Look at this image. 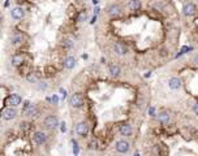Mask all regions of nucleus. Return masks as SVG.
<instances>
[{
	"label": "nucleus",
	"instance_id": "nucleus-18",
	"mask_svg": "<svg viewBox=\"0 0 198 156\" xmlns=\"http://www.w3.org/2000/svg\"><path fill=\"white\" fill-rule=\"evenodd\" d=\"M24 60H25L24 55H15V56L12 57V64L15 65V66H18V65H21L24 63Z\"/></svg>",
	"mask_w": 198,
	"mask_h": 156
},
{
	"label": "nucleus",
	"instance_id": "nucleus-6",
	"mask_svg": "<svg viewBox=\"0 0 198 156\" xmlns=\"http://www.w3.org/2000/svg\"><path fill=\"white\" fill-rule=\"evenodd\" d=\"M183 13L185 16H193L194 13H196V5L193 4V3H186L185 5L183 6Z\"/></svg>",
	"mask_w": 198,
	"mask_h": 156
},
{
	"label": "nucleus",
	"instance_id": "nucleus-30",
	"mask_svg": "<svg viewBox=\"0 0 198 156\" xmlns=\"http://www.w3.org/2000/svg\"><path fill=\"white\" fill-rule=\"evenodd\" d=\"M134 156H140V155H138V154H137V152H136V154H134Z\"/></svg>",
	"mask_w": 198,
	"mask_h": 156
},
{
	"label": "nucleus",
	"instance_id": "nucleus-3",
	"mask_svg": "<svg viewBox=\"0 0 198 156\" xmlns=\"http://www.w3.org/2000/svg\"><path fill=\"white\" fill-rule=\"evenodd\" d=\"M16 116H17V112H16V109L13 107H8V108L3 109V118L7 120V121H11Z\"/></svg>",
	"mask_w": 198,
	"mask_h": 156
},
{
	"label": "nucleus",
	"instance_id": "nucleus-29",
	"mask_svg": "<svg viewBox=\"0 0 198 156\" xmlns=\"http://www.w3.org/2000/svg\"><path fill=\"white\" fill-rule=\"evenodd\" d=\"M93 3H94V4H97V3H98V0H93Z\"/></svg>",
	"mask_w": 198,
	"mask_h": 156
},
{
	"label": "nucleus",
	"instance_id": "nucleus-11",
	"mask_svg": "<svg viewBox=\"0 0 198 156\" xmlns=\"http://www.w3.org/2000/svg\"><path fill=\"white\" fill-rule=\"evenodd\" d=\"M168 86H170L172 90H179L181 87V79L180 78H176V77L171 78L170 82H168Z\"/></svg>",
	"mask_w": 198,
	"mask_h": 156
},
{
	"label": "nucleus",
	"instance_id": "nucleus-13",
	"mask_svg": "<svg viewBox=\"0 0 198 156\" xmlns=\"http://www.w3.org/2000/svg\"><path fill=\"white\" fill-rule=\"evenodd\" d=\"M74 65H76V60H74V57H72V56L67 57L64 60V63H63V66H64L65 69H73Z\"/></svg>",
	"mask_w": 198,
	"mask_h": 156
},
{
	"label": "nucleus",
	"instance_id": "nucleus-10",
	"mask_svg": "<svg viewBox=\"0 0 198 156\" xmlns=\"http://www.w3.org/2000/svg\"><path fill=\"white\" fill-rule=\"evenodd\" d=\"M128 8L132 12H137L141 9V0H129L128 3Z\"/></svg>",
	"mask_w": 198,
	"mask_h": 156
},
{
	"label": "nucleus",
	"instance_id": "nucleus-24",
	"mask_svg": "<svg viewBox=\"0 0 198 156\" xmlns=\"http://www.w3.org/2000/svg\"><path fill=\"white\" fill-rule=\"evenodd\" d=\"M193 63L196 64V65H198V53L196 55V56H194V58H193Z\"/></svg>",
	"mask_w": 198,
	"mask_h": 156
},
{
	"label": "nucleus",
	"instance_id": "nucleus-14",
	"mask_svg": "<svg viewBox=\"0 0 198 156\" xmlns=\"http://www.w3.org/2000/svg\"><path fill=\"white\" fill-rule=\"evenodd\" d=\"M120 72H121L120 66L116 64H112V65H110V68H108V73H110L112 77H119L120 76Z\"/></svg>",
	"mask_w": 198,
	"mask_h": 156
},
{
	"label": "nucleus",
	"instance_id": "nucleus-25",
	"mask_svg": "<svg viewBox=\"0 0 198 156\" xmlns=\"http://www.w3.org/2000/svg\"><path fill=\"white\" fill-rule=\"evenodd\" d=\"M65 46L69 48V47H72V42L71 40H65Z\"/></svg>",
	"mask_w": 198,
	"mask_h": 156
},
{
	"label": "nucleus",
	"instance_id": "nucleus-7",
	"mask_svg": "<svg viewBox=\"0 0 198 156\" xmlns=\"http://www.w3.org/2000/svg\"><path fill=\"white\" fill-rule=\"evenodd\" d=\"M76 131H77L78 135H86L89 133V125L86 122H80L77 126H76Z\"/></svg>",
	"mask_w": 198,
	"mask_h": 156
},
{
	"label": "nucleus",
	"instance_id": "nucleus-26",
	"mask_svg": "<svg viewBox=\"0 0 198 156\" xmlns=\"http://www.w3.org/2000/svg\"><path fill=\"white\" fill-rule=\"evenodd\" d=\"M58 100H59V99H58V96H56V95H54V96H52V102H54L55 104L58 103Z\"/></svg>",
	"mask_w": 198,
	"mask_h": 156
},
{
	"label": "nucleus",
	"instance_id": "nucleus-23",
	"mask_svg": "<svg viewBox=\"0 0 198 156\" xmlns=\"http://www.w3.org/2000/svg\"><path fill=\"white\" fill-rule=\"evenodd\" d=\"M153 6H154V8L155 9H162V8H163V4H162V3H154V4H153Z\"/></svg>",
	"mask_w": 198,
	"mask_h": 156
},
{
	"label": "nucleus",
	"instance_id": "nucleus-22",
	"mask_svg": "<svg viewBox=\"0 0 198 156\" xmlns=\"http://www.w3.org/2000/svg\"><path fill=\"white\" fill-rule=\"evenodd\" d=\"M21 129H22V130H25V131H26V130H29V129H30V125H29L28 122H21Z\"/></svg>",
	"mask_w": 198,
	"mask_h": 156
},
{
	"label": "nucleus",
	"instance_id": "nucleus-2",
	"mask_svg": "<svg viewBox=\"0 0 198 156\" xmlns=\"http://www.w3.org/2000/svg\"><path fill=\"white\" fill-rule=\"evenodd\" d=\"M5 103L8 104L9 107H17L21 104V96L17 95V94H12V95H9L7 98Z\"/></svg>",
	"mask_w": 198,
	"mask_h": 156
},
{
	"label": "nucleus",
	"instance_id": "nucleus-28",
	"mask_svg": "<svg viewBox=\"0 0 198 156\" xmlns=\"http://www.w3.org/2000/svg\"><path fill=\"white\" fill-rule=\"evenodd\" d=\"M194 112H196L197 115H198V103L196 104V105H194Z\"/></svg>",
	"mask_w": 198,
	"mask_h": 156
},
{
	"label": "nucleus",
	"instance_id": "nucleus-12",
	"mask_svg": "<svg viewBox=\"0 0 198 156\" xmlns=\"http://www.w3.org/2000/svg\"><path fill=\"white\" fill-rule=\"evenodd\" d=\"M119 131H120L121 135L128 136V135L132 134V126L129 125V124H123V125L120 126V129H119Z\"/></svg>",
	"mask_w": 198,
	"mask_h": 156
},
{
	"label": "nucleus",
	"instance_id": "nucleus-9",
	"mask_svg": "<svg viewBox=\"0 0 198 156\" xmlns=\"http://www.w3.org/2000/svg\"><path fill=\"white\" fill-rule=\"evenodd\" d=\"M47 141V136L43 131H37L34 134V142L37 143V144H43V143Z\"/></svg>",
	"mask_w": 198,
	"mask_h": 156
},
{
	"label": "nucleus",
	"instance_id": "nucleus-8",
	"mask_svg": "<svg viewBox=\"0 0 198 156\" xmlns=\"http://www.w3.org/2000/svg\"><path fill=\"white\" fill-rule=\"evenodd\" d=\"M116 151L120 154H125V152L129 151V143L125 141H119L116 143Z\"/></svg>",
	"mask_w": 198,
	"mask_h": 156
},
{
	"label": "nucleus",
	"instance_id": "nucleus-19",
	"mask_svg": "<svg viewBox=\"0 0 198 156\" xmlns=\"http://www.w3.org/2000/svg\"><path fill=\"white\" fill-rule=\"evenodd\" d=\"M22 40H24V37H22V34H20V32H16V34L12 37V44L13 46L20 44Z\"/></svg>",
	"mask_w": 198,
	"mask_h": 156
},
{
	"label": "nucleus",
	"instance_id": "nucleus-17",
	"mask_svg": "<svg viewBox=\"0 0 198 156\" xmlns=\"http://www.w3.org/2000/svg\"><path fill=\"white\" fill-rule=\"evenodd\" d=\"M114 50H115V52H116L117 55H125L128 52V50H127V47H125L124 44H121V43H116L114 46Z\"/></svg>",
	"mask_w": 198,
	"mask_h": 156
},
{
	"label": "nucleus",
	"instance_id": "nucleus-21",
	"mask_svg": "<svg viewBox=\"0 0 198 156\" xmlns=\"http://www.w3.org/2000/svg\"><path fill=\"white\" fill-rule=\"evenodd\" d=\"M26 79L29 81L30 83H37L38 82V79H37V77L34 76L33 73H30V74H28V77H26Z\"/></svg>",
	"mask_w": 198,
	"mask_h": 156
},
{
	"label": "nucleus",
	"instance_id": "nucleus-1",
	"mask_svg": "<svg viewBox=\"0 0 198 156\" xmlns=\"http://www.w3.org/2000/svg\"><path fill=\"white\" fill-rule=\"evenodd\" d=\"M69 104L74 108H80V107L84 104V98H82L81 94H73L71 98H69Z\"/></svg>",
	"mask_w": 198,
	"mask_h": 156
},
{
	"label": "nucleus",
	"instance_id": "nucleus-20",
	"mask_svg": "<svg viewBox=\"0 0 198 156\" xmlns=\"http://www.w3.org/2000/svg\"><path fill=\"white\" fill-rule=\"evenodd\" d=\"M38 113H39V109L35 108V107H31V108L26 112V115L30 116V117H35V116H38Z\"/></svg>",
	"mask_w": 198,
	"mask_h": 156
},
{
	"label": "nucleus",
	"instance_id": "nucleus-15",
	"mask_svg": "<svg viewBox=\"0 0 198 156\" xmlns=\"http://www.w3.org/2000/svg\"><path fill=\"white\" fill-rule=\"evenodd\" d=\"M121 13V8L119 4H112L110 5V8H108V14L111 16H119Z\"/></svg>",
	"mask_w": 198,
	"mask_h": 156
},
{
	"label": "nucleus",
	"instance_id": "nucleus-27",
	"mask_svg": "<svg viewBox=\"0 0 198 156\" xmlns=\"http://www.w3.org/2000/svg\"><path fill=\"white\" fill-rule=\"evenodd\" d=\"M65 130H67V126H65V124L63 122L61 124V131H65Z\"/></svg>",
	"mask_w": 198,
	"mask_h": 156
},
{
	"label": "nucleus",
	"instance_id": "nucleus-5",
	"mask_svg": "<svg viewBox=\"0 0 198 156\" xmlns=\"http://www.w3.org/2000/svg\"><path fill=\"white\" fill-rule=\"evenodd\" d=\"M44 125L47 126L48 129H54L56 126L59 125V121H58V117L56 116H47L44 118Z\"/></svg>",
	"mask_w": 198,
	"mask_h": 156
},
{
	"label": "nucleus",
	"instance_id": "nucleus-4",
	"mask_svg": "<svg viewBox=\"0 0 198 156\" xmlns=\"http://www.w3.org/2000/svg\"><path fill=\"white\" fill-rule=\"evenodd\" d=\"M11 16H12V18H15V20H21L25 16V9L22 8V6H15L11 11Z\"/></svg>",
	"mask_w": 198,
	"mask_h": 156
},
{
	"label": "nucleus",
	"instance_id": "nucleus-16",
	"mask_svg": "<svg viewBox=\"0 0 198 156\" xmlns=\"http://www.w3.org/2000/svg\"><path fill=\"white\" fill-rule=\"evenodd\" d=\"M170 120H171V117L167 112H162V113L158 115V121H159L160 124H163V125H167V124L170 122Z\"/></svg>",
	"mask_w": 198,
	"mask_h": 156
}]
</instances>
